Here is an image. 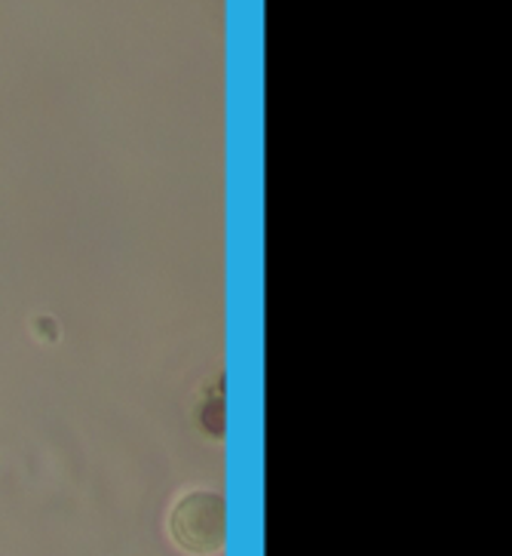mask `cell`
I'll return each instance as SVG.
<instances>
[{"label": "cell", "mask_w": 512, "mask_h": 556, "mask_svg": "<svg viewBox=\"0 0 512 556\" xmlns=\"http://www.w3.org/2000/svg\"><path fill=\"white\" fill-rule=\"evenodd\" d=\"M169 535L184 554H221L228 541V504L213 489L184 492L169 514Z\"/></svg>", "instance_id": "6da1fadb"}]
</instances>
